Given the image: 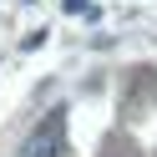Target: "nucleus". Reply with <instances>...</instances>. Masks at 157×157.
<instances>
[{
  "label": "nucleus",
  "instance_id": "obj_1",
  "mask_svg": "<svg viewBox=\"0 0 157 157\" xmlns=\"http://www.w3.org/2000/svg\"><path fill=\"white\" fill-rule=\"evenodd\" d=\"M61 142H66V112H46L36 122V132L21 142V157H61Z\"/></svg>",
  "mask_w": 157,
  "mask_h": 157
}]
</instances>
